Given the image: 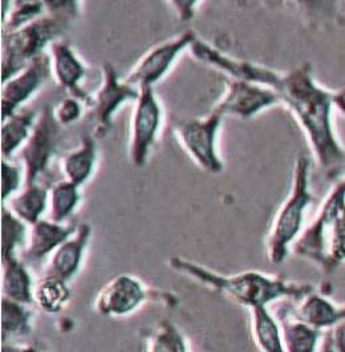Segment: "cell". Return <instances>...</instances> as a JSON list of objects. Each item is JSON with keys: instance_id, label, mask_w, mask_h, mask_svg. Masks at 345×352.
Returning <instances> with one entry per match:
<instances>
[{"instance_id": "obj_27", "label": "cell", "mask_w": 345, "mask_h": 352, "mask_svg": "<svg viewBox=\"0 0 345 352\" xmlns=\"http://www.w3.org/2000/svg\"><path fill=\"white\" fill-rule=\"evenodd\" d=\"M25 235V222L4 206L1 212V261L16 258V250L24 245Z\"/></svg>"}, {"instance_id": "obj_11", "label": "cell", "mask_w": 345, "mask_h": 352, "mask_svg": "<svg viewBox=\"0 0 345 352\" xmlns=\"http://www.w3.org/2000/svg\"><path fill=\"white\" fill-rule=\"evenodd\" d=\"M189 48H190L192 58L230 75L232 80L247 81L252 84L267 87L272 91H275L282 76L266 67L255 65L249 61L232 59L198 38L192 41Z\"/></svg>"}, {"instance_id": "obj_31", "label": "cell", "mask_w": 345, "mask_h": 352, "mask_svg": "<svg viewBox=\"0 0 345 352\" xmlns=\"http://www.w3.org/2000/svg\"><path fill=\"white\" fill-rule=\"evenodd\" d=\"M21 184V168L10 164L7 160L1 161V199L7 202Z\"/></svg>"}, {"instance_id": "obj_1", "label": "cell", "mask_w": 345, "mask_h": 352, "mask_svg": "<svg viewBox=\"0 0 345 352\" xmlns=\"http://www.w3.org/2000/svg\"><path fill=\"white\" fill-rule=\"evenodd\" d=\"M311 69L312 67L306 63L282 75L275 92L302 125L324 175L335 178L344 169V149L333 135L331 109L337 105L344 111V92L333 94L316 85Z\"/></svg>"}, {"instance_id": "obj_18", "label": "cell", "mask_w": 345, "mask_h": 352, "mask_svg": "<svg viewBox=\"0 0 345 352\" xmlns=\"http://www.w3.org/2000/svg\"><path fill=\"white\" fill-rule=\"evenodd\" d=\"M344 307H336L320 295L311 293L302 299V305L291 316L313 329L322 330L344 320Z\"/></svg>"}, {"instance_id": "obj_34", "label": "cell", "mask_w": 345, "mask_h": 352, "mask_svg": "<svg viewBox=\"0 0 345 352\" xmlns=\"http://www.w3.org/2000/svg\"><path fill=\"white\" fill-rule=\"evenodd\" d=\"M178 6L181 7H175L179 15V19L189 21L192 20L194 15V6L197 4V1H175Z\"/></svg>"}, {"instance_id": "obj_21", "label": "cell", "mask_w": 345, "mask_h": 352, "mask_svg": "<svg viewBox=\"0 0 345 352\" xmlns=\"http://www.w3.org/2000/svg\"><path fill=\"white\" fill-rule=\"evenodd\" d=\"M36 122L34 111H20L3 121L1 126V153L5 160L12 156L30 138Z\"/></svg>"}, {"instance_id": "obj_7", "label": "cell", "mask_w": 345, "mask_h": 352, "mask_svg": "<svg viewBox=\"0 0 345 352\" xmlns=\"http://www.w3.org/2000/svg\"><path fill=\"white\" fill-rule=\"evenodd\" d=\"M222 118L221 113L212 109L206 118L190 120L177 129V138L188 155L202 170L211 175H218L223 170V162L215 149Z\"/></svg>"}, {"instance_id": "obj_30", "label": "cell", "mask_w": 345, "mask_h": 352, "mask_svg": "<svg viewBox=\"0 0 345 352\" xmlns=\"http://www.w3.org/2000/svg\"><path fill=\"white\" fill-rule=\"evenodd\" d=\"M148 351L185 352L188 351L183 336L174 327L172 322L164 320L151 336Z\"/></svg>"}, {"instance_id": "obj_14", "label": "cell", "mask_w": 345, "mask_h": 352, "mask_svg": "<svg viewBox=\"0 0 345 352\" xmlns=\"http://www.w3.org/2000/svg\"><path fill=\"white\" fill-rule=\"evenodd\" d=\"M104 81L95 96H92V107L97 122V133L104 135L112 124L115 111L129 100H137L140 89L120 80L115 68L105 64L102 68Z\"/></svg>"}, {"instance_id": "obj_29", "label": "cell", "mask_w": 345, "mask_h": 352, "mask_svg": "<svg viewBox=\"0 0 345 352\" xmlns=\"http://www.w3.org/2000/svg\"><path fill=\"white\" fill-rule=\"evenodd\" d=\"M14 6L10 10V14L3 16L4 30L3 32H14L21 27L30 24L31 21L43 16L45 8L44 1H14Z\"/></svg>"}, {"instance_id": "obj_13", "label": "cell", "mask_w": 345, "mask_h": 352, "mask_svg": "<svg viewBox=\"0 0 345 352\" xmlns=\"http://www.w3.org/2000/svg\"><path fill=\"white\" fill-rule=\"evenodd\" d=\"M51 71V58L41 54L18 75L3 84L1 121L18 112L20 105L38 91Z\"/></svg>"}, {"instance_id": "obj_4", "label": "cell", "mask_w": 345, "mask_h": 352, "mask_svg": "<svg viewBox=\"0 0 345 352\" xmlns=\"http://www.w3.org/2000/svg\"><path fill=\"white\" fill-rule=\"evenodd\" d=\"M344 197L343 179L328 193L312 223L292 246L295 254L313 261L326 273H332L344 262Z\"/></svg>"}, {"instance_id": "obj_9", "label": "cell", "mask_w": 345, "mask_h": 352, "mask_svg": "<svg viewBox=\"0 0 345 352\" xmlns=\"http://www.w3.org/2000/svg\"><path fill=\"white\" fill-rule=\"evenodd\" d=\"M132 118L129 156L135 168H144L161 124V107L154 96L153 87H141Z\"/></svg>"}, {"instance_id": "obj_17", "label": "cell", "mask_w": 345, "mask_h": 352, "mask_svg": "<svg viewBox=\"0 0 345 352\" xmlns=\"http://www.w3.org/2000/svg\"><path fill=\"white\" fill-rule=\"evenodd\" d=\"M75 225H61L54 221L38 219L32 225L30 241L25 249V256L32 261H41L55 252L58 246L76 232Z\"/></svg>"}, {"instance_id": "obj_2", "label": "cell", "mask_w": 345, "mask_h": 352, "mask_svg": "<svg viewBox=\"0 0 345 352\" xmlns=\"http://www.w3.org/2000/svg\"><path fill=\"white\" fill-rule=\"evenodd\" d=\"M169 266L172 270L192 276L214 292L223 294L235 303L249 309L267 306L282 298L302 300L313 290L308 283L289 282L282 276H269L258 272H246L230 276L216 274L181 256L170 258Z\"/></svg>"}, {"instance_id": "obj_24", "label": "cell", "mask_w": 345, "mask_h": 352, "mask_svg": "<svg viewBox=\"0 0 345 352\" xmlns=\"http://www.w3.org/2000/svg\"><path fill=\"white\" fill-rule=\"evenodd\" d=\"M249 310L252 313V335L258 349L263 352L285 351L279 326L266 306Z\"/></svg>"}, {"instance_id": "obj_12", "label": "cell", "mask_w": 345, "mask_h": 352, "mask_svg": "<svg viewBox=\"0 0 345 352\" xmlns=\"http://www.w3.org/2000/svg\"><path fill=\"white\" fill-rule=\"evenodd\" d=\"M279 101V96L271 88L242 80H231L226 96L214 107V111L222 116L249 118Z\"/></svg>"}, {"instance_id": "obj_3", "label": "cell", "mask_w": 345, "mask_h": 352, "mask_svg": "<svg viewBox=\"0 0 345 352\" xmlns=\"http://www.w3.org/2000/svg\"><path fill=\"white\" fill-rule=\"evenodd\" d=\"M48 15H43L14 32H3L1 82H7L43 54L77 15L76 1H44Z\"/></svg>"}, {"instance_id": "obj_8", "label": "cell", "mask_w": 345, "mask_h": 352, "mask_svg": "<svg viewBox=\"0 0 345 352\" xmlns=\"http://www.w3.org/2000/svg\"><path fill=\"white\" fill-rule=\"evenodd\" d=\"M162 299L165 305L175 306L177 300L169 294H152L135 276L122 274L115 276L100 292L96 300V311L102 316H124L151 298Z\"/></svg>"}, {"instance_id": "obj_6", "label": "cell", "mask_w": 345, "mask_h": 352, "mask_svg": "<svg viewBox=\"0 0 345 352\" xmlns=\"http://www.w3.org/2000/svg\"><path fill=\"white\" fill-rule=\"evenodd\" d=\"M58 131L60 124L55 118L54 109L45 107L38 115L34 129L21 151L24 185L38 184V178L47 172L51 158L56 153Z\"/></svg>"}, {"instance_id": "obj_32", "label": "cell", "mask_w": 345, "mask_h": 352, "mask_svg": "<svg viewBox=\"0 0 345 352\" xmlns=\"http://www.w3.org/2000/svg\"><path fill=\"white\" fill-rule=\"evenodd\" d=\"M54 115L60 125H69L81 116V101L76 98H64L54 109Z\"/></svg>"}, {"instance_id": "obj_5", "label": "cell", "mask_w": 345, "mask_h": 352, "mask_svg": "<svg viewBox=\"0 0 345 352\" xmlns=\"http://www.w3.org/2000/svg\"><path fill=\"white\" fill-rule=\"evenodd\" d=\"M309 158H296L292 178V189L283 206L279 209L267 239V255L275 265L282 263L288 254V246L302 230L303 214L312 202V195L308 192Z\"/></svg>"}, {"instance_id": "obj_20", "label": "cell", "mask_w": 345, "mask_h": 352, "mask_svg": "<svg viewBox=\"0 0 345 352\" xmlns=\"http://www.w3.org/2000/svg\"><path fill=\"white\" fill-rule=\"evenodd\" d=\"M3 294L5 298L23 305L34 303V285L31 275L18 258L1 261Z\"/></svg>"}, {"instance_id": "obj_25", "label": "cell", "mask_w": 345, "mask_h": 352, "mask_svg": "<svg viewBox=\"0 0 345 352\" xmlns=\"http://www.w3.org/2000/svg\"><path fill=\"white\" fill-rule=\"evenodd\" d=\"M71 298V290L65 280L45 276L34 287V303L44 313L58 314Z\"/></svg>"}, {"instance_id": "obj_28", "label": "cell", "mask_w": 345, "mask_h": 352, "mask_svg": "<svg viewBox=\"0 0 345 352\" xmlns=\"http://www.w3.org/2000/svg\"><path fill=\"white\" fill-rule=\"evenodd\" d=\"M51 221L56 223H63L76 209L80 202L78 186L71 181H60L55 184L51 190Z\"/></svg>"}, {"instance_id": "obj_22", "label": "cell", "mask_w": 345, "mask_h": 352, "mask_svg": "<svg viewBox=\"0 0 345 352\" xmlns=\"http://www.w3.org/2000/svg\"><path fill=\"white\" fill-rule=\"evenodd\" d=\"M48 189L40 184L24 185V190L11 198L10 210L28 225H35L47 209Z\"/></svg>"}, {"instance_id": "obj_16", "label": "cell", "mask_w": 345, "mask_h": 352, "mask_svg": "<svg viewBox=\"0 0 345 352\" xmlns=\"http://www.w3.org/2000/svg\"><path fill=\"white\" fill-rule=\"evenodd\" d=\"M91 234V226L87 223H80L76 232L54 252L45 269V276H55L65 282L75 276L80 269L84 250L88 246Z\"/></svg>"}, {"instance_id": "obj_19", "label": "cell", "mask_w": 345, "mask_h": 352, "mask_svg": "<svg viewBox=\"0 0 345 352\" xmlns=\"http://www.w3.org/2000/svg\"><path fill=\"white\" fill-rule=\"evenodd\" d=\"M96 164V144L91 136H84L80 148L63 158L61 168L68 181L78 188L92 176Z\"/></svg>"}, {"instance_id": "obj_15", "label": "cell", "mask_w": 345, "mask_h": 352, "mask_svg": "<svg viewBox=\"0 0 345 352\" xmlns=\"http://www.w3.org/2000/svg\"><path fill=\"white\" fill-rule=\"evenodd\" d=\"M51 68L58 85L69 94V98L92 104V96L81 88V80L87 75V68L69 44L64 41H54L51 44Z\"/></svg>"}, {"instance_id": "obj_26", "label": "cell", "mask_w": 345, "mask_h": 352, "mask_svg": "<svg viewBox=\"0 0 345 352\" xmlns=\"http://www.w3.org/2000/svg\"><path fill=\"white\" fill-rule=\"evenodd\" d=\"M282 344L288 352L315 351L318 340L322 335L320 330L296 320L292 316H289V319L282 318Z\"/></svg>"}, {"instance_id": "obj_10", "label": "cell", "mask_w": 345, "mask_h": 352, "mask_svg": "<svg viewBox=\"0 0 345 352\" xmlns=\"http://www.w3.org/2000/svg\"><path fill=\"white\" fill-rule=\"evenodd\" d=\"M195 39V32L189 30L174 39L155 45L138 60L132 72L124 80L135 88L153 87L169 72L179 52L189 48Z\"/></svg>"}, {"instance_id": "obj_23", "label": "cell", "mask_w": 345, "mask_h": 352, "mask_svg": "<svg viewBox=\"0 0 345 352\" xmlns=\"http://www.w3.org/2000/svg\"><path fill=\"white\" fill-rule=\"evenodd\" d=\"M19 302L5 296L1 299V342L7 344L12 339H19L31 333L32 313Z\"/></svg>"}, {"instance_id": "obj_33", "label": "cell", "mask_w": 345, "mask_h": 352, "mask_svg": "<svg viewBox=\"0 0 345 352\" xmlns=\"http://www.w3.org/2000/svg\"><path fill=\"white\" fill-rule=\"evenodd\" d=\"M326 340L329 343H324L323 346L326 351H344V324H342V322H339L337 326L328 333Z\"/></svg>"}]
</instances>
